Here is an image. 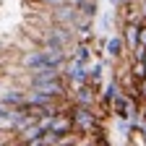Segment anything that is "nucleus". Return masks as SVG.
Segmentation results:
<instances>
[{
	"label": "nucleus",
	"instance_id": "nucleus-1",
	"mask_svg": "<svg viewBox=\"0 0 146 146\" xmlns=\"http://www.w3.org/2000/svg\"><path fill=\"white\" fill-rule=\"evenodd\" d=\"M68 117L73 125V133H81V136H91L94 131H99V120H102L97 110L86 107V104H70Z\"/></svg>",
	"mask_w": 146,
	"mask_h": 146
},
{
	"label": "nucleus",
	"instance_id": "nucleus-2",
	"mask_svg": "<svg viewBox=\"0 0 146 146\" xmlns=\"http://www.w3.org/2000/svg\"><path fill=\"white\" fill-rule=\"evenodd\" d=\"M110 110L117 115V120H131V117H136V115H138V104H136L131 97H128L125 91H123L120 97H115L112 102H110Z\"/></svg>",
	"mask_w": 146,
	"mask_h": 146
},
{
	"label": "nucleus",
	"instance_id": "nucleus-3",
	"mask_svg": "<svg viewBox=\"0 0 146 146\" xmlns=\"http://www.w3.org/2000/svg\"><path fill=\"white\" fill-rule=\"evenodd\" d=\"M63 78H65L70 86L86 84V81H89L86 65H84V63H78V60H73V58H68V60H65V65H63Z\"/></svg>",
	"mask_w": 146,
	"mask_h": 146
},
{
	"label": "nucleus",
	"instance_id": "nucleus-4",
	"mask_svg": "<svg viewBox=\"0 0 146 146\" xmlns=\"http://www.w3.org/2000/svg\"><path fill=\"white\" fill-rule=\"evenodd\" d=\"M97 102H99V97H97V86L91 84V81L73 86V104H86V107H94Z\"/></svg>",
	"mask_w": 146,
	"mask_h": 146
},
{
	"label": "nucleus",
	"instance_id": "nucleus-5",
	"mask_svg": "<svg viewBox=\"0 0 146 146\" xmlns=\"http://www.w3.org/2000/svg\"><path fill=\"white\" fill-rule=\"evenodd\" d=\"M138 26H141V24H123L120 36H123V44H125V55L133 52L136 47H141V44H138Z\"/></svg>",
	"mask_w": 146,
	"mask_h": 146
},
{
	"label": "nucleus",
	"instance_id": "nucleus-6",
	"mask_svg": "<svg viewBox=\"0 0 146 146\" xmlns=\"http://www.w3.org/2000/svg\"><path fill=\"white\" fill-rule=\"evenodd\" d=\"M104 52H107V58L110 60H120V58H125V44H123V36L120 34H115V36H110V39L104 42Z\"/></svg>",
	"mask_w": 146,
	"mask_h": 146
},
{
	"label": "nucleus",
	"instance_id": "nucleus-7",
	"mask_svg": "<svg viewBox=\"0 0 146 146\" xmlns=\"http://www.w3.org/2000/svg\"><path fill=\"white\" fill-rule=\"evenodd\" d=\"M123 91H125V89H123V84H120V78L115 76L112 81H107V86H104V91H102V102H104V104L110 107V102H112L115 97H120V94H123Z\"/></svg>",
	"mask_w": 146,
	"mask_h": 146
},
{
	"label": "nucleus",
	"instance_id": "nucleus-8",
	"mask_svg": "<svg viewBox=\"0 0 146 146\" xmlns=\"http://www.w3.org/2000/svg\"><path fill=\"white\" fill-rule=\"evenodd\" d=\"M24 99H26V91L24 89H5L3 94H0V102H5L11 107H21Z\"/></svg>",
	"mask_w": 146,
	"mask_h": 146
},
{
	"label": "nucleus",
	"instance_id": "nucleus-9",
	"mask_svg": "<svg viewBox=\"0 0 146 146\" xmlns=\"http://www.w3.org/2000/svg\"><path fill=\"white\" fill-rule=\"evenodd\" d=\"M91 55H94V52L89 50V44H86V42H73V52H70V58H73V60H78V63L89 65Z\"/></svg>",
	"mask_w": 146,
	"mask_h": 146
},
{
	"label": "nucleus",
	"instance_id": "nucleus-10",
	"mask_svg": "<svg viewBox=\"0 0 146 146\" xmlns=\"http://www.w3.org/2000/svg\"><path fill=\"white\" fill-rule=\"evenodd\" d=\"M86 73H89V81L94 84V86H99V81H102V73H104V63H102V60L91 63V65L86 68Z\"/></svg>",
	"mask_w": 146,
	"mask_h": 146
},
{
	"label": "nucleus",
	"instance_id": "nucleus-11",
	"mask_svg": "<svg viewBox=\"0 0 146 146\" xmlns=\"http://www.w3.org/2000/svg\"><path fill=\"white\" fill-rule=\"evenodd\" d=\"M76 8H78L81 16H89V18H94V16L99 13V3H97V0H84V3L76 5Z\"/></svg>",
	"mask_w": 146,
	"mask_h": 146
},
{
	"label": "nucleus",
	"instance_id": "nucleus-12",
	"mask_svg": "<svg viewBox=\"0 0 146 146\" xmlns=\"http://www.w3.org/2000/svg\"><path fill=\"white\" fill-rule=\"evenodd\" d=\"M131 78H133V81H138V84L146 78V68H143V63H141V60H131Z\"/></svg>",
	"mask_w": 146,
	"mask_h": 146
},
{
	"label": "nucleus",
	"instance_id": "nucleus-13",
	"mask_svg": "<svg viewBox=\"0 0 146 146\" xmlns=\"http://www.w3.org/2000/svg\"><path fill=\"white\" fill-rule=\"evenodd\" d=\"M39 3H42L44 8H55V5H63L65 0H39Z\"/></svg>",
	"mask_w": 146,
	"mask_h": 146
},
{
	"label": "nucleus",
	"instance_id": "nucleus-14",
	"mask_svg": "<svg viewBox=\"0 0 146 146\" xmlns=\"http://www.w3.org/2000/svg\"><path fill=\"white\" fill-rule=\"evenodd\" d=\"M110 3H112V5H115V8H120V5H123V3H125V0H110Z\"/></svg>",
	"mask_w": 146,
	"mask_h": 146
},
{
	"label": "nucleus",
	"instance_id": "nucleus-15",
	"mask_svg": "<svg viewBox=\"0 0 146 146\" xmlns=\"http://www.w3.org/2000/svg\"><path fill=\"white\" fill-rule=\"evenodd\" d=\"M141 63H143V68H146V47H143V55H141Z\"/></svg>",
	"mask_w": 146,
	"mask_h": 146
}]
</instances>
